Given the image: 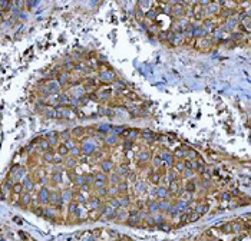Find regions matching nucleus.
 Listing matches in <instances>:
<instances>
[{
  "instance_id": "nucleus-1",
  "label": "nucleus",
  "mask_w": 251,
  "mask_h": 241,
  "mask_svg": "<svg viewBox=\"0 0 251 241\" xmlns=\"http://www.w3.org/2000/svg\"><path fill=\"white\" fill-rule=\"evenodd\" d=\"M50 192L48 187H42L39 189V194H37V202L40 205H49V199H50Z\"/></svg>"
},
{
  "instance_id": "nucleus-2",
  "label": "nucleus",
  "mask_w": 251,
  "mask_h": 241,
  "mask_svg": "<svg viewBox=\"0 0 251 241\" xmlns=\"http://www.w3.org/2000/svg\"><path fill=\"white\" fill-rule=\"evenodd\" d=\"M49 205H52V207H56V208L62 210V205H63V199H62V192H59V191H52V192H50V199H49Z\"/></svg>"
},
{
  "instance_id": "nucleus-3",
  "label": "nucleus",
  "mask_w": 251,
  "mask_h": 241,
  "mask_svg": "<svg viewBox=\"0 0 251 241\" xmlns=\"http://www.w3.org/2000/svg\"><path fill=\"white\" fill-rule=\"evenodd\" d=\"M145 210L148 211L149 215H154V214L159 212V204H158V199H154V198L147 199V207H145Z\"/></svg>"
},
{
  "instance_id": "nucleus-4",
  "label": "nucleus",
  "mask_w": 251,
  "mask_h": 241,
  "mask_svg": "<svg viewBox=\"0 0 251 241\" xmlns=\"http://www.w3.org/2000/svg\"><path fill=\"white\" fill-rule=\"evenodd\" d=\"M59 208H56V207H52V205H49V207H45V212H43V217L45 218H48V220H58L59 218Z\"/></svg>"
},
{
  "instance_id": "nucleus-5",
  "label": "nucleus",
  "mask_w": 251,
  "mask_h": 241,
  "mask_svg": "<svg viewBox=\"0 0 251 241\" xmlns=\"http://www.w3.org/2000/svg\"><path fill=\"white\" fill-rule=\"evenodd\" d=\"M86 205H88V210H89V211H92V210H99V208L102 207V201H100L99 197L95 195V197H90V198L88 199Z\"/></svg>"
},
{
  "instance_id": "nucleus-6",
  "label": "nucleus",
  "mask_w": 251,
  "mask_h": 241,
  "mask_svg": "<svg viewBox=\"0 0 251 241\" xmlns=\"http://www.w3.org/2000/svg\"><path fill=\"white\" fill-rule=\"evenodd\" d=\"M169 189L165 185H157V199H168Z\"/></svg>"
},
{
  "instance_id": "nucleus-7",
  "label": "nucleus",
  "mask_w": 251,
  "mask_h": 241,
  "mask_svg": "<svg viewBox=\"0 0 251 241\" xmlns=\"http://www.w3.org/2000/svg\"><path fill=\"white\" fill-rule=\"evenodd\" d=\"M113 168H115V165L110 159H105V161L100 162V171L105 172V174H110L113 171Z\"/></svg>"
},
{
  "instance_id": "nucleus-8",
  "label": "nucleus",
  "mask_w": 251,
  "mask_h": 241,
  "mask_svg": "<svg viewBox=\"0 0 251 241\" xmlns=\"http://www.w3.org/2000/svg\"><path fill=\"white\" fill-rule=\"evenodd\" d=\"M115 172H116L120 178H128V175H129V169H128L127 164H120V165H118V167L115 168Z\"/></svg>"
},
{
  "instance_id": "nucleus-9",
  "label": "nucleus",
  "mask_w": 251,
  "mask_h": 241,
  "mask_svg": "<svg viewBox=\"0 0 251 241\" xmlns=\"http://www.w3.org/2000/svg\"><path fill=\"white\" fill-rule=\"evenodd\" d=\"M118 198H119V201H120V205H122V208H128V207H131V204H132V199H131V195H129V194L118 195Z\"/></svg>"
},
{
  "instance_id": "nucleus-10",
  "label": "nucleus",
  "mask_w": 251,
  "mask_h": 241,
  "mask_svg": "<svg viewBox=\"0 0 251 241\" xmlns=\"http://www.w3.org/2000/svg\"><path fill=\"white\" fill-rule=\"evenodd\" d=\"M80 148H82V152H83V155H88V157H90V155H93V154H95V145H93V144H90V142H86V144H83Z\"/></svg>"
},
{
  "instance_id": "nucleus-11",
  "label": "nucleus",
  "mask_w": 251,
  "mask_h": 241,
  "mask_svg": "<svg viewBox=\"0 0 251 241\" xmlns=\"http://www.w3.org/2000/svg\"><path fill=\"white\" fill-rule=\"evenodd\" d=\"M149 157H151V154H149V151H148V149L139 151V154H138V161H139V164H141V165L147 164V162L149 161Z\"/></svg>"
},
{
  "instance_id": "nucleus-12",
  "label": "nucleus",
  "mask_w": 251,
  "mask_h": 241,
  "mask_svg": "<svg viewBox=\"0 0 251 241\" xmlns=\"http://www.w3.org/2000/svg\"><path fill=\"white\" fill-rule=\"evenodd\" d=\"M23 187H25V191H27V192H32L33 191V188H35V184H33V181H32V178H30V175H26L25 178H23Z\"/></svg>"
},
{
  "instance_id": "nucleus-13",
  "label": "nucleus",
  "mask_w": 251,
  "mask_h": 241,
  "mask_svg": "<svg viewBox=\"0 0 251 241\" xmlns=\"http://www.w3.org/2000/svg\"><path fill=\"white\" fill-rule=\"evenodd\" d=\"M32 194L30 192H27V191H25V192H22L20 194V202H22V207H27L30 202H32Z\"/></svg>"
},
{
  "instance_id": "nucleus-14",
  "label": "nucleus",
  "mask_w": 251,
  "mask_h": 241,
  "mask_svg": "<svg viewBox=\"0 0 251 241\" xmlns=\"http://www.w3.org/2000/svg\"><path fill=\"white\" fill-rule=\"evenodd\" d=\"M73 198H75V195H73V192H72L70 189H63V191H62V199H63V204H69V202H72Z\"/></svg>"
},
{
  "instance_id": "nucleus-15",
  "label": "nucleus",
  "mask_w": 251,
  "mask_h": 241,
  "mask_svg": "<svg viewBox=\"0 0 251 241\" xmlns=\"http://www.w3.org/2000/svg\"><path fill=\"white\" fill-rule=\"evenodd\" d=\"M78 161H79L78 158H73V157H69V158H68V159L65 161V167H66V168H68L69 171H70V169H75V168L78 167V164H79Z\"/></svg>"
},
{
  "instance_id": "nucleus-16",
  "label": "nucleus",
  "mask_w": 251,
  "mask_h": 241,
  "mask_svg": "<svg viewBox=\"0 0 251 241\" xmlns=\"http://www.w3.org/2000/svg\"><path fill=\"white\" fill-rule=\"evenodd\" d=\"M161 179H162V174H161L159 171H154V172L149 175V181H151L154 185H159Z\"/></svg>"
},
{
  "instance_id": "nucleus-17",
  "label": "nucleus",
  "mask_w": 251,
  "mask_h": 241,
  "mask_svg": "<svg viewBox=\"0 0 251 241\" xmlns=\"http://www.w3.org/2000/svg\"><path fill=\"white\" fill-rule=\"evenodd\" d=\"M75 185H76L79 189L83 188L85 185H88V182H86V175H85V174H79L78 178H76V181H75Z\"/></svg>"
},
{
  "instance_id": "nucleus-18",
  "label": "nucleus",
  "mask_w": 251,
  "mask_h": 241,
  "mask_svg": "<svg viewBox=\"0 0 251 241\" xmlns=\"http://www.w3.org/2000/svg\"><path fill=\"white\" fill-rule=\"evenodd\" d=\"M108 204L113 208V210H120L122 208V205H120V201H119V198L118 197H110L109 199H108Z\"/></svg>"
},
{
  "instance_id": "nucleus-19",
  "label": "nucleus",
  "mask_w": 251,
  "mask_h": 241,
  "mask_svg": "<svg viewBox=\"0 0 251 241\" xmlns=\"http://www.w3.org/2000/svg\"><path fill=\"white\" fill-rule=\"evenodd\" d=\"M128 189H129V185H128V181H120L118 184V191H119V195H123V194H128Z\"/></svg>"
},
{
  "instance_id": "nucleus-20",
  "label": "nucleus",
  "mask_w": 251,
  "mask_h": 241,
  "mask_svg": "<svg viewBox=\"0 0 251 241\" xmlns=\"http://www.w3.org/2000/svg\"><path fill=\"white\" fill-rule=\"evenodd\" d=\"M78 210H79V204L76 201H72V202L68 204V214L69 215H76Z\"/></svg>"
},
{
  "instance_id": "nucleus-21",
  "label": "nucleus",
  "mask_w": 251,
  "mask_h": 241,
  "mask_svg": "<svg viewBox=\"0 0 251 241\" xmlns=\"http://www.w3.org/2000/svg\"><path fill=\"white\" fill-rule=\"evenodd\" d=\"M147 191H148V187H147L145 182H135V192L138 195H141V194H144Z\"/></svg>"
},
{
  "instance_id": "nucleus-22",
  "label": "nucleus",
  "mask_w": 251,
  "mask_h": 241,
  "mask_svg": "<svg viewBox=\"0 0 251 241\" xmlns=\"http://www.w3.org/2000/svg\"><path fill=\"white\" fill-rule=\"evenodd\" d=\"M158 204H159V212H167L168 208L172 205L168 199H158Z\"/></svg>"
},
{
  "instance_id": "nucleus-23",
  "label": "nucleus",
  "mask_w": 251,
  "mask_h": 241,
  "mask_svg": "<svg viewBox=\"0 0 251 241\" xmlns=\"http://www.w3.org/2000/svg\"><path fill=\"white\" fill-rule=\"evenodd\" d=\"M39 149H40V151H43V154H45V152H48V151H50V149H52V145L49 144V141H48V139H42V141L39 142Z\"/></svg>"
},
{
  "instance_id": "nucleus-24",
  "label": "nucleus",
  "mask_w": 251,
  "mask_h": 241,
  "mask_svg": "<svg viewBox=\"0 0 251 241\" xmlns=\"http://www.w3.org/2000/svg\"><path fill=\"white\" fill-rule=\"evenodd\" d=\"M69 152H70V151L68 149V147H66L65 144H59V145H58V155H60V157L65 158V157L69 155Z\"/></svg>"
},
{
  "instance_id": "nucleus-25",
  "label": "nucleus",
  "mask_w": 251,
  "mask_h": 241,
  "mask_svg": "<svg viewBox=\"0 0 251 241\" xmlns=\"http://www.w3.org/2000/svg\"><path fill=\"white\" fill-rule=\"evenodd\" d=\"M55 157H56V155H55V151H53V148H52L50 151H48V152H45V154H43V161L50 164V162H53V161H55Z\"/></svg>"
},
{
  "instance_id": "nucleus-26",
  "label": "nucleus",
  "mask_w": 251,
  "mask_h": 241,
  "mask_svg": "<svg viewBox=\"0 0 251 241\" xmlns=\"http://www.w3.org/2000/svg\"><path fill=\"white\" fill-rule=\"evenodd\" d=\"M12 192L16 194V195H20L22 192H25L23 182H15V185H13V188H12Z\"/></svg>"
},
{
  "instance_id": "nucleus-27",
  "label": "nucleus",
  "mask_w": 251,
  "mask_h": 241,
  "mask_svg": "<svg viewBox=\"0 0 251 241\" xmlns=\"http://www.w3.org/2000/svg\"><path fill=\"white\" fill-rule=\"evenodd\" d=\"M100 217H102V214H100L99 210H92V211H89V214H88V220H90V221H98Z\"/></svg>"
},
{
  "instance_id": "nucleus-28",
  "label": "nucleus",
  "mask_w": 251,
  "mask_h": 241,
  "mask_svg": "<svg viewBox=\"0 0 251 241\" xmlns=\"http://www.w3.org/2000/svg\"><path fill=\"white\" fill-rule=\"evenodd\" d=\"M174 169H175L177 172L182 174V172L187 169V165H185V162H182V161H178V162H175V164H174Z\"/></svg>"
},
{
  "instance_id": "nucleus-29",
  "label": "nucleus",
  "mask_w": 251,
  "mask_h": 241,
  "mask_svg": "<svg viewBox=\"0 0 251 241\" xmlns=\"http://www.w3.org/2000/svg\"><path fill=\"white\" fill-rule=\"evenodd\" d=\"M167 177H168V181H169V184H171V182H175V181H178V172H177L175 169H171V171H168V172H167Z\"/></svg>"
},
{
  "instance_id": "nucleus-30",
  "label": "nucleus",
  "mask_w": 251,
  "mask_h": 241,
  "mask_svg": "<svg viewBox=\"0 0 251 241\" xmlns=\"http://www.w3.org/2000/svg\"><path fill=\"white\" fill-rule=\"evenodd\" d=\"M120 181H122V178H120L116 172H113V174L109 175V184H112V185H118Z\"/></svg>"
},
{
  "instance_id": "nucleus-31",
  "label": "nucleus",
  "mask_w": 251,
  "mask_h": 241,
  "mask_svg": "<svg viewBox=\"0 0 251 241\" xmlns=\"http://www.w3.org/2000/svg\"><path fill=\"white\" fill-rule=\"evenodd\" d=\"M195 189H197V184H195V181H194V179H189V181L187 182V185H185V191L192 194Z\"/></svg>"
},
{
  "instance_id": "nucleus-32",
  "label": "nucleus",
  "mask_w": 251,
  "mask_h": 241,
  "mask_svg": "<svg viewBox=\"0 0 251 241\" xmlns=\"http://www.w3.org/2000/svg\"><path fill=\"white\" fill-rule=\"evenodd\" d=\"M96 197H99V198H106V197H109V191H108V187H103V188H99V189H96Z\"/></svg>"
},
{
  "instance_id": "nucleus-33",
  "label": "nucleus",
  "mask_w": 251,
  "mask_h": 241,
  "mask_svg": "<svg viewBox=\"0 0 251 241\" xmlns=\"http://www.w3.org/2000/svg\"><path fill=\"white\" fill-rule=\"evenodd\" d=\"M128 218H129V214H128V212H125L123 208L118 210V220H116V221H123V220H125V222H127Z\"/></svg>"
},
{
  "instance_id": "nucleus-34",
  "label": "nucleus",
  "mask_w": 251,
  "mask_h": 241,
  "mask_svg": "<svg viewBox=\"0 0 251 241\" xmlns=\"http://www.w3.org/2000/svg\"><path fill=\"white\" fill-rule=\"evenodd\" d=\"M108 191H109V198L110 197H118L119 191H118V185H108Z\"/></svg>"
},
{
  "instance_id": "nucleus-35",
  "label": "nucleus",
  "mask_w": 251,
  "mask_h": 241,
  "mask_svg": "<svg viewBox=\"0 0 251 241\" xmlns=\"http://www.w3.org/2000/svg\"><path fill=\"white\" fill-rule=\"evenodd\" d=\"M174 205H175V207H177V208H178V211H179V212H181V211H184V210H185V208H187V207H188V202H187V201H184V199H181V198H179V199H178V201H177V202H175V204H174Z\"/></svg>"
},
{
  "instance_id": "nucleus-36",
  "label": "nucleus",
  "mask_w": 251,
  "mask_h": 241,
  "mask_svg": "<svg viewBox=\"0 0 251 241\" xmlns=\"http://www.w3.org/2000/svg\"><path fill=\"white\" fill-rule=\"evenodd\" d=\"M127 224L131 225V227H137V225H141V220L138 217H129L127 220Z\"/></svg>"
},
{
  "instance_id": "nucleus-37",
  "label": "nucleus",
  "mask_w": 251,
  "mask_h": 241,
  "mask_svg": "<svg viewBox=\"0 0 251 241\" xmlns=\"http://www.w3.org/2000/svg\"><path fill=\"white\" fill-rule=\"evenodd\" d=\"M60 181H62V172H59V171L53 172L52 174V182L53 184H60Z\"/></svg>"
},
{
  "instance_id": "nucleus-38",
  "label": "nucleus",
  "mask_w": 251,
  "mask_h": 241,
  "mask_svg": "<svg viewBox=\"0 0 251 241\" xmlns=\"http://www.w3.org/2000/svg\"><path fill=\"white\" fill-rule=\"evenodd\" d=\"M207 208H208V205H207V204H204V202H202V204H199V205H197V207H195V210H194V211H195V212H197V214H199V215H202V214H204V212H205V211H207Z\"/></svg>"
},
{
  "instance_id": "nucleus-39",
  "label": "nucleus",
  "mask_w": 251,
  "mask_h": 241,
  "mask_svg": "<svg viewBox=\"0 0 251 241\" xmlns=\"http://www.w3.org/2000/svg\"><path fill=\"white\" fill-rule=\"evenodd\" d=\"M83 132H85V129L82 128V127H78V128H75L70 134H72V137H75V138H79V137H82L83 135Z\"/></svg>"
},
{
  "instance_id": "nucleus-40",
  "label": "nucleus",
  "mask_w": 251,
  "mask_h": 241,
  "mask_svg": "<svg viewBox=\"0 0 251 241\" xmlns=\"http://www.w3.org/2000/svg\"><path fill=\"white\" fill-rule=\"evenodd\" d=\"M168 189H169V194H177V192H178V189H179L178 181H175V182H171V184H169V187H168Z\"/></svg>"
},
{
  "instance_id": "nucleus-41",
  "label": "nucleus",
  "mask_w": 251,
  "mask_h": 241,
  "mask_svg": "<svg viewBox=\"0 0 251 241\" xmlns=\"http://www.w3.org/2000/svg\"><path fill=\"white\" fill-rule=\"evenodd\" d=\"M105 142H106V145H109V147H112V145H116V144H118V135L109 137L108 139H105Z\"/></svg>"
},
{
  "instance_id": "nucleus-42",
  "label": "nucleus",
  "mask_w": 251,
  "mask_h": 241,
  "mask_svg": "<svg viewBox=\"0 0 251 241\" xmlns=\"http://www.w3.org/2000/svg\"><path fill=\"white\" fill-rule=\"evenodd\" d=\"M167 214H168V215H171V217H175V215H178V214H179V211H178V208H177V207L172 204V205L168 208Z\"/></svg>"
},
{
  "instance_id": "nucleus-43",
  "label": "nucleus",
  "mask_w": 251,
  "mask_h": 241,
  "mask_svg": "<svg viewBox=\"0 0 251 241\" xmlns=\"http://www.w3.org/2000/svg\"><path fill=\"white\" fill-rule=\"evenodd\" d=\"M144 224L147 227H155V221H154V217L152 215H148L145 220H144Z\"/></svg>"
},
{
  "instance_id": "nucleus-44",
  "label": "nucleus",
  "mask_w": 251,
  "mask_h": 241,
  "mask_svg": "<svg viewBox=\"0 0 251 241\" xmlns=\"http://www.w3.org/2000/svg\"><path fill=\"white\" fill-rule=\"evenodd\" d=\"M162 162H164V161H162L161 157H155V158H154V162H152V167H154V168H158V167L161 168V167H162Z\"/></svg>"
},
{
  "instance_id": "nucleus-45",
  "label": "nucleus",
  "mask_w": 251,
  "mask_h": 241,
  "mask_svg": "<svg viewBox=\"0 0 251 241\" xmlns=\"http://www.w3.org/2000/svg\"><path fill=\"white\" fill-rule=\"evenodd\" d=\"M70 135H72V134H70L69 131H63V132H60V134H59V138H60L63 142H66V141L69 139V137H70Z\"/></svg>"
},
{
  "instance_id": "nucleus-46",
  "label": "nucleus",
  "mask_w": 251,
  "mask_h": 241,
  "mask_svg": "<svg viewBox=\"0 0 251 241\" xmlns=\"http://www.w3.org/2000/svg\"><path fill=\"white\" fill-rule=\"evenodd\" d=\"M78 175H79V174H76V172H75V169H70V171H68V177H69V179H70L73 184H75V181H76Z\"/></svg>"
},
{
  "instance_id": "nucleus-47",
  "label": "nucleus",
  "mask_w": 251,
  "mask_h": 241,
  "mask_svg": "<svg viewBox=\"0 0 251 241\" xmlns=\"http://www.w3.org/2000/svg\"><path fill=\"white\" fill-rule=\"evenodd\" d=\"M154 221H155V225H157V227L165 222V220H164V215H162V214H159V215L154 217Z\"/></svg>"
},
{
  "instance_id": "nucleus-48",
  "label": "nucleus",
  "mask_w": 251,
  "mask_h": 241,
  "mask_svg": "<svg viewBox=\"0 0 251 241\" xmlns=\"http://www.w3.org/2000/svg\"><path fill=\"white\" fill-rule=\"evenodd\" d=\"M86 175V182H88V185H93V182H95V174H85Z\"/></svg>"
},
{
  "instance_id": "nucleus-49",
  "label": "nucleus",
  "mask_w": 251,
  "mask_h": 241,
  "mask_svg": "<svg viewBox=\"0 0 251 241\" xmlns=\"http://www.w3.org/2000/svg\"><path fill=\"white\" fill-rule=\"evenodd\" d=\"M66 80H69V78H68V75H66V73L59 75V83H60V85H65V83H66Z\"/></svg>"
},
{
  "instance_id": "nucleus-50",
  "label": "nucleus",
  "mask_w": 251,
  "mask_h": 241,
  "mask_svg": "<svg viewBox=\"0 0 251 241\" xmlns=\"http://www.w3.org/2000/svg\"><path fill=\"white\" fill-rule=\"evenodd\" d=\"M63 144L68 147V149H69V151H70V149H73V148L76 147V145H75V141H73V139H68V141H66V142H63Z\"/></svg>"
},
{
  "instance_id": "nucleus-51",
  "label": "nucleus",
  "mask_w": 251,
  "mask_h": 241,
  "mask_svg": "<svg viewBox=\"0 0 251 241\" xmlns=\"http://www.w3.org/2000/svg\"><path fill=\"white\" fill-rule=\"evenodd\" d=\"M222 232H232V224L222 225Z\"/></svg>"
},
{
  "instance_id": "nucleus-52",
  "label": "nucleus",
  "mask_w": 251,
  "mask_h": 241,
  "mask_svg": "<svg viewBox=\"0 0 251 241\" xmlns=\"http://www.w3.org/2000/svg\"><path fill=\"white\" fill-rule=\"evenodd\" d=\"M98 131H99V132H108V131H109V125L103 124V125H100V127L98 128Z\"/></svg>"
},
{
  "instance_id": "nucleus-53",
  "label": "nucleus",
  "mask_w": 251,
  "mask_h": 241,
  "mask_svg": "<svg viewBox=\"0 0 251 241\" xmlns=\"http://www.w3.org/2000/svg\"><path fill=\"white\" fill-rule=\"evenodd\" d=\"M141 134H142L144 138H154V134H152L151 131H142Z\"/></svg>"
},
{
  "instance_id": "nucleus-54",
  "label": "nucleus",
  "mask_w": 251,
  "mask_h": 241,
  "mask_svg": "<svg viewBox=\"0 0 251 241\" xmlns=\"http://www.w3.org/2000/svg\"><path fill=\"white\" fill-rule=\"evenodd\" d=\"M138 208H131L129 211H128V214H129V217H137L138 215Z\"/></svg>"
},
{
  "instance_id": "nucleus-55",
  "label": "nucleus",
  "mask_w": 251,
  "mask_h": 241,
  "mask_svg": "<svg viewBox=\"0 0 251 241\" xmlns=\"http://www.w3.org/2000/svg\"><path fill=\"white\" fill-rule=\"evenodd\" d=\"M241 231V225L237 222H232V232H240Z\"/></svg>"
},
{
  "instance_id": "nucleus-56",
  "label": "nucleus",
  "mask_w": 251,
  "mask_h": 241,
  "mask_svg": "<svg viewBox=\"0 0 251 241\" xmlns=\"http://www.w3.org/2000/svg\"><path fill=\"white\" fill-rule=\"evenodd\" d=\"M182 175H184V178H191L192 177V169H185L182 172Z\"/></svg>"
},
{
  "instance_id": "nucleus-57",
  "label": "nucleus",
  "mask_w": 251,
  "mask_h": 241,
  "mask_svg": "<svg viewBox=\"0 0 251 241\" xmlns=\"http://www.w3.org/2000/svg\"><path fill=\"white\" fill-rule=\"evenodd\" d=\"M230 198H231V194H230V192H224V194H222V197H221V199H222V201H228Z\"/></svg>"
},
{
  "instance_id": "nucleus-58",
  "label": "nucleus",
  "mask_w": 251,
  "mask_h": 241,
  "mask_svg": "<svg viewBox=\"0 0 251 241\" xmlns=\"http://www.w3.org/2000/svg\"><path fill=\"white\" fill-rule=\"evenodd\" d=\"M147 17H149V19H155V12H154V10L147 12Z\"/></svg>"
},
{
  "instance_id": "nucleus-59",
  "label": "nucleus",
  "mask_w": 251,
  "mask_h": 241,
  "mask_svg": "<svg viewBox=\"0 0 251 241\" xmlns=\"http://www.w3.org/2000/svg\"><path fill=\"white\" fill-rule=\"evenodd\" d=\"M108 234H109L110 237H113V238H116V237H118V232H116L115 230H108Z\"/></svg>"
},
{
  "instance_id": "nucleus-60",
  "label": "nucleus",
  "mask_w": 251,
  "mask_h": 241,
  "mask_svg": "<svg viewBox=\"0 0 251 241\" xmlns=\"http://www.w3.org/2000/svg\"><path fill=\"white\" fill-rule=\"evenodd\" d=\"M158 228H159V230H164V231H168V230H169V227H168L165 222H164V224H161V225H158Z\"/></svg>"
},
{
  "instance_id": "nucleus-61",
  "label": "nucleus",
  "mask_w": 251,
  "mask_h": 241,
  "mask_svg": "<svg viewBox=\"0 0 251 241\" xmlns=\"http://www.w3.org/2000/svg\"><path fill=\"white\" fill-rule=\"evenodd\" d=\"M175 157H178V158H182V157H184V152H181V149H177V152H175Z\"/></svg>"
},
{
  "instance_id": "nucleus-62",
  "label": "nucleus",
  "mask_w": 251,
  "mask_h": 241,
  "mask_svg": "<svg viewBox=\"0 0 251 241\" xmlns=\"http://www.w3.org/2000/svg\"><path fill=\"white\" fill-rule=\"evenodd\" d=\"M202 187H204V188H210V181H208V179H207V181L204 179V181H202Z\"/></svg>"
},
{
  "instance_id": "nucleus-63",
  "label": "nucleus",
  "mask_w": 251,
  "mask_h": 241,
  "mask_svg": "<svg viewBox=\"0 0 251 241\" xmlns=\"http://www.w3.org/2000/svg\"><path fill=\"white\" fill-rule=\"evenodd\" d=\"M6 6H7V3H6V2H2V9H5Z\"/></svg>"
},
{
  "instance_id": "nucleus-64",
  "label": "nucleus",
  "mask_w": 251,
  "mask_h": 241,
  "mask_svg": "<svg viewBox=\"0 0 251 241\" xmlns=\"http://www.w3.org/2000/svg\"><path fill=\"white\" fill-rule=\"evenodd\" d=\"M2 241H6V240H5V238H2Z\"/></svg>"
}]
</instances>
